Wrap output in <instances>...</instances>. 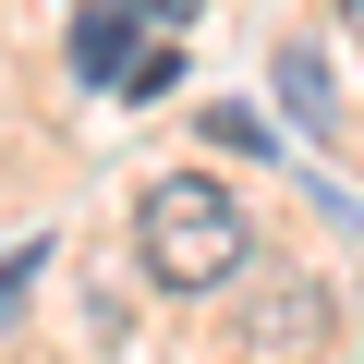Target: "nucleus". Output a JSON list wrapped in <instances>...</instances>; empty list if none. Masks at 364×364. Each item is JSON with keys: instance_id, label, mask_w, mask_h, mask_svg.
<instances>
[{"instance_id": "f257e3e1", "label": "nucleus", "mask_w": 364, "mask_h": 364, "mask_svg": "<svg viewBox=\"0 0 364 364\" xmlns=\"http://www.w3.org/2000/svg\"><path fill=\"white\" fill-rule=\"evenodd\" d=\"M134 255H146V279H158V291H231V279H243V255H255L243 195H219L207 170L146 182V207H134Z\"/></svg>"}, {"instance_id": "f03ea898", "label": "nucleus", "mask_w": 364, "mask_h": 364, "mask_svg": "<svg viewBox=\"0 0 364 364\" xmlns=\"http://www.w3.org/2000/svg\"><path fill=\"white\" fill-rule=\"evenodd\" d=\"M328 328H340L328 279H255L243 291V352H267V364H316Z\"/></svg>"}, {"instance_id": "7ed1b4c3", "label": "nucleus", "mask_w": 364, "mask_h": 364, "mask_svg": "<svg viewBox=\"0 0 364 364\" xmlns=\"http://www.w3.org/2000/svg\"><path fill=\"white\" fill-rule=\"evenodd\" d=\"M146 37H158V25H134L122 0H109V13H85V25H73V73L122 97V73H134V49H146Z\"/></svg>"}, {"instance_id": "20e7f679", "label": "nucleus", "mask_w": 364, "mask_h": 364, "mask_svg": "<svg viewBox=\"0 0 364 364\" xmlns=\"http://www.w3.org/2000/svg\"><path fill=\"white\" fill-rule=\"evenodd\" d=\"M279 97H291V122H304L316 146L340 134V97H328V61H316V49H279Z\"/></svg>"}, {"instance_id": "39448f33", "label": "nucleus", "mask_w": 364, "mask_h": 364, "mask_svg": "<svg viewBox=\"0 0 364 364\" xmlns=\"http://www.w3.org/2000/svg\"><path fill=\"white\" fill-rule=\"evenodd\" d=\"M170 85H182V49H170V37H146V49H134V73H122V97H170Z\"/></svg>"}, {"instance_id": "423d86ee", "label": "nucleus", "mask_w": 364, "mask_h": 364, "mask_svg": "<svg viewBox=\"0 0 364 364\" xmlns=\"http://www.w3.org/2000/svg\"><path fill=\"white\" fill-rule=\"evenodd\" d=\"M207 146H243V158H267V122H255L243 97H219V109H207Z\"/></svg>"}, {"instance_id": "0eeeda50", "label": "nucleus", "mask_w": 364, "mask_h": 364, "mask_svg": "<svg viewBox=\"0 0 364 364\" xmlns=\"http://www.w3.org/2000/svg\"><path fill=\"white\" fill-rule=\"evenodd\" d=\"M122 13H134V25H158V37H182V25H195V0H122Z\"/></svg>"}, {"instance_id": "6e6552de", "label": "nucleus", "mask_w": 364, "mask_h": 364, "mask_svg": "<svg viewBox=\"0 0 364 364\" xmlns=\"http://www.w3.org/2000/svg\"><path fill=\"white\" fill-rule=\"evenodd\" d=\"M340 25H352V37H364V0H340Z\"/></svg>"}]
</instances>
